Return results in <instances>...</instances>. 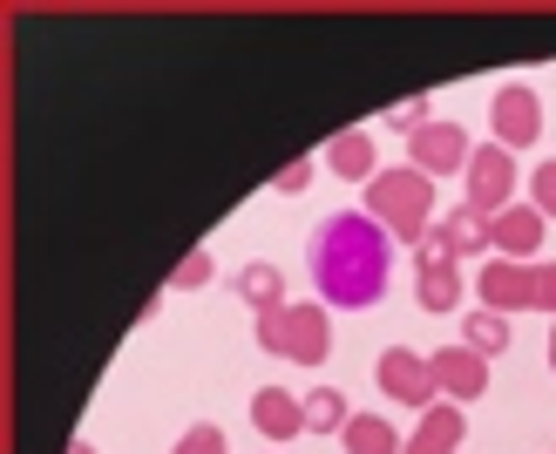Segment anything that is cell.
Here are the masks:
<instances>
[{
    "instance_id": "obj_23",
    "label": "cell",
    "mask_w": 556,
    "mask_h": 454,
    "mask_svg": "<svg viewBox=\"0 0 556 454\" xmlns=\"http://www.w3.org/2000/svg\"><path fill=\"white\" fill-rule=\"evenodd\" d=\"M387 123H394V129H407V136H414V129H428V123H434V116H428V96H421V102H401V109H387Z\"/></svg>"
},
{
    "instance_id": "obj_16",
    "label": "cell",
    "mask_w": 556,
    "mask_h": 454,
    "mask_svg": "<svg viewBox=\"0 0 556 454\" xmlns=\"http://www.w3.org/2000/svg\"><path fill=\"white\" fill-rule=\"evenodd\" d=\"M340 447L346 454H401L407 441L394 434V420H387V414H353L346 434H340Z\"/></svg>"
},
{
    "instance_id": "obj_15",
    "label": "cell",
    "mask_w": 556,
    "mask_h": 454,
    "mask_svg": "<svg viewBox=\"0 0 556 454\" xmlns=\"http://www.w3.org/2000/svg\"><path fill=\"white\" fill-rule=\"evenodd\" d=\"M428 238L448 251V258H468V251H489V217H482V211H468V204H455Z\"/></svg>"
},
{
    "instance_id": "obj_22",
    "label": "cell",
    "mask_w": 556,
    "mask_h": 454,
    "mask_svg": "<svg viewBox=\"0 0 556 454\" xmlns=\"http://www.w3.org/2000/svg\"><path fill=\"white\" fill-rule=\"evenodd\" d=\"M530 204H536L543 217H556V156H543V163L530 169Z\"/></svg>"
},
{
    "instance_id": "obj_11",
    "label": "cell",
    "mask_w": 556,
    "mask_h": 454,
    "mask_svg": "<svg viewBox=\"0 0 556 454\" xmlns=\"http://www.w3.org/2000/svg\"><path fill=\"white\" fill-rule=\"evenodd\" d=\"M489 251L530 265V251H543V211L536 204H509L503 217H489Z\"/></svg>"
},
{
    "instance_id": "obj_17",
    "label": "cell",
    "mask_w": 556,
    "mask_h": 454,
    "mask_svg": "<svg viewBox=\"0 0 556 454\" xmlns=\"http://www.w3.org/2000/svg\"><path fill=\"white\" fill-rule=\"evenodd\" d=\"M462 346H476L482 360H495L509 346V312H489V305H468L462 312Z\"/></svg>"
},
{
    "instance_id": "obj_20",
    "label": "cell",
    "mask_w": 556,
    "mask_h": 454,
    "mask_svg": "<svg viewBox=\"0 0 556 454\" xmlns=\"http://www.w3.org/2000/svg\"><path fill=\"white\" fill-rule=\"evenodd\" d=\"M211 278H217V258H211V251L198 244V251H190V258L170 272V286H177V292H198V286H211Z\"/></svg>"
},
{
    "instance_id": "obj_26",
    "label": "cell",
    "mask_w": 556,
    "mask_h": 454,
    "mask_svg": "<svg viewBox=\"0 0 556 454\" xmlns=\"http://www.w3.org/2000/svg\"><path fill=\"white\" fill-rule=\"evenodd\" d=\"M68 454H102V447L96 441H68Z\"/></svg>"
},
{
    "instance_id": "obj_10",
    "label": "cell",
    "mask_w": 556,
    "mask_h": 454,
    "mask_svg": "<svg viewBox=\"0 0 556 454\" xmlns=\"http://www.w3.org/2000/svg\"><path fill=\"white\" fill-rule=\"evenodd\" d=\"M434 360V387H441V401H482V393H489V360L476 353V346H462V339H455V346H434L428 353Z\"/></svg>"
},
{
    "instance_id": "obj_6",
    "label": "cell",
    "mask_w": 556,
    "mask_h": 454,
    "mask_svg": "<svg viewBox=\"0 0 556 454\" xmlns=\"http://www.w3.org/2000/svg\"><path fill=\"white\" fill-rule=\"evenodd\" d=\"M489 129H495V143H503L509 156L530 150L536 136H543V96L530 89V81H503L495 102H489Z\"/></svg>"
},
{
    "instance_id": "obj_3",
    "label": "cell",
    "mask_w": 556,
    "mask_h": 454,
    "mask_svg": "<svg viewBox=\"0 0 556 454\" xmlns=\"http://www.w3.org/2000/svg\"><path fill=\"white\" fill-rule=\"evenodd\" d=\"M258 346L271 360H292V366H319L332 353V305H278V312H258L252 319Z\"/></svg>"
},
{
    "instance_id": "obj_13",
    "label": "cell",
    "mask_w": 556,
    "mask_h": 454,
    "mask_svg": "<svg viewBox=\"0 0 556 454\" xmlns=\"http://www.w3.org/2000/svg\"><path fill=\"white\" fill-rule=\"evenodd\" d=\"M326 169L332 177H346V184H374L380 177V143H374V129H340L326 143Z\"/></svg>"
},
{
    "instance_id": "obj_19",
    "label": "cell",
    "mask_w": 556,
    "mask_h": 454,
    "mask_svg": "<svg viewBox=\"0 0 556 454\" xmlns=\"http://www.w3.org/2000/svg\"><path fill=\"white\" fill-rule=\"evenodd\" d=\"M346 420H353V407H346L340 387H313V393H305V434H346Z\"/></svg>"
},
{
    "instance_id": "obj_7",
    "label": "cell",
    "mask_w": 556,
    "mask_h": 454,
    "mask_svg": "<svg viewBox=\"0 0 556 454\" xmlns=\"http://www.w3.org/2000/svg\"><path fill=\"white\" fill-rule=\"evenodd\" d=\"M407 163L421 169V177H448V169H468L476 163V150H468V129L462 123H428V129H414L407 136Z\"/></svg>"
},
{
    "instance_id": "obj_25",
    "label": "cell",
    "mask_w": 556,
    "mask_h": 454,
    "mask_svg": "<svg viewBox=\"0 0 556 454\" xmlns=\"http://www.w3.org/2000/svg\"><path fill=\"white\" fill-rule=\"evenodd\" d=\"M305 184H313V163H286V169H278V184H271V190H305Z\"/></svg>"
},
{
    "instance_id": "obj_14",
    "label": "cell",
    "mask_w": 556,
    "mask_h": 454,
    "mask_svg": "<svg viewBox=\"0 0 556 454\" xmlns=\"http://www.w3.org/2000/svg\"><path fill=\"white\" fill-rule=\"evenodd\" d=\"M462 434H468L462 407H455V401H434V407L421 414V428L407 434V447H401V454H455V447H462Z\"/></svg>"
},
{
    "instance_id": "obj_27",
    "label": "cell",
    "mask_w": 556,
    "mask_h": 454,
    "mask_svg": "<svg viewBox=\"0 0 556 454\" xmlns=\"http://www.w3.org/2000/svg\"><path fill=\"white\" fill-rule=\"evenodd\" d=\"M549 374H556V326H549Z\"/></svg>"
},
{
    "instance_id": "obj_8",
    "label": "cell",
    "mask_w": 556,
    "mask_h": 454,
    "mask_svg": "<svg viewBox=\"0 0 556 454\" xmlns=\"http://www.w3.org/2000/svg\"><path fill=\"white\" fill-rule=\"evenodd\" d=\"M414 299H421V312H468L462 305V258H448L434 238L414 251Z\"/></svg>"
},
{
    "instance_id": "obj_2",
    "label": "cell",
    "mask_w": 556,
    "mask_h": 454,
    "mask_svg": "<svg viewBox=\"0 0 556 454\" xmlns=\"http://www.w3.org/2000/svg\"><path fill=\"white\" fill-rule=\"evenodd\" d=\"M367 217L387 224V238H394V244H414V251H421L428 231L441 224V217H434V177H421L414 163L380 169V177L367 184Z\"/></svg>"
},
{
    "instance_id": "obj_18",
    "label": "cell",
    "mask_w": 556,
    "mask_h": 454,
    "mask_svg": "<svg viewBox=\"0 0 556 454\" xmlns=\"http://www.w3.org/2000/svg\"><path fill=\"white\" fill-rule=\"evenodd\" d=\"M238 299L244 305H252V319H258V312H278V305H286V272H278V265H244L238 272Z\"/></svg>"
},
{
    "instance_id": "obj_12",
    "label": "cell",
    "mask_w": 556,
    "mask_h": 454,
    "mask_svg": "<svg viewBox=\"0 0 556 454\" xmlns=\"http://www.w3.org/2000/svg\"><path fill=\"white\" fill-rule=\"evenodd\" d=\"M252 428L265 441H299L305 434V401H299V393H286V387H258L252 393Z\"/></svg>"
},
{
    "instance_id": "obj_21",
    "label": "cell",
    "mask_w": 556,
    "mask_h": 454,
    "mask_svg": "<svg viewBox=\"0 0 556 454\" xmlns=\"http://www.w3.org/2000/svg\"><path fill=\"white\" fill-rule=\"evenodd\" d=\"M170 454H231L225 447V428H211V420H198V428H184Z\"/></svg>"
},
{
    "instance_id": "obj_1",
    "label": "cell",
    "mask_w": 556,
    "mask_h": 454,
    "mask_svg": "<svg viewBox=\"0 0 556 454\" xmlns=\"http://www.w3.org/2000/svg\"><path fill=\"white\" fill-rule=\"evenodd\" d=\"M305 265H313V292L332 312H367L387 299L394 278V238L387 224H374L367 211H332L326 224H313L305 238Z\"/></svg>"
},
{
    "instance_id": "obj_24",
    "label": "cell",
    "mask_w": 556,
    "mask_h": 454,
    "mask_svg": "<svg viewBox=\"0 0 556 454\" xmlns=\"http://www.w3.org/2000/svg\"><path fill=\"white\" fill-rule=\"evenodd\" d=\"M536 312H549V319H556V258L536 265Z\"/></svg>"
},
{
    "instance_id": "obj_4",
    "label": "cell",
    "mask_w": 556,
    "mask_h": 454,
    "mask_svg": "<svg viewBox=\"0 0 556 454\" xmlns=\"http://www.w3.org/2000/svg\"><path fill=\"white\" fill-rule=\"evenodd\" d=\"M374 380H380V393L394 407H414V414H428L434 401H441V387H434V360L428 353H414V346H387L380 360H374Z\"/></svg>"
},
{
    "instance_id": "obj_5",
    "label": "cell",
    "mask_w": 556,
    "mask_h": 454,
    "mask_svg": "<svg viewBox=\"0 0 556 454\" xmlns=\"http://www.w3.org/2000/svg\"><path fill=\"white\" fill-rule=\"evenodd\" d=\"M462 184H468V197H462L468 211L503 217V211L516 204V156H509L503 143H482V150H476V163L462 169Z\"/></svg>"
},
{
    "instance_id": "obj_9",
    "label": "cell",
    "mask_w": 556,
    "mask_h": 454,
    "mask_svg": "<svg viewBox=\"0 0 556 454\" xmlns=\"http://www.w3.org/2000/svg\"><path fill=\"white\" fill-rule=\"evenodd\" d=\"M476 299L489 312H536V265H516V258H489L476 272Z\"/></svg>"
}]
</instances>
